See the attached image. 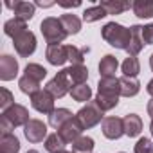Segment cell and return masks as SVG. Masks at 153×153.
Instances as JSON below:
<instances>
[{
    "label": "cell",
    "mask_w": 153,
    "mask_h": 153,
    "mask_svg": "<svg viewBox=\"0 0 153 153\" xmlns=\"http://www.w3.org/2000/svg\"><path fill=\"white\" fill-rule=\"evenodd\" d=\"M121 96V85L117 78H101L97 85V97L96 103L103 112H108L117 106Z\"/></svg>",
    "instance_id": "obj_1"
},
{
    "label": "cell",
    "mask_w": 153,
    "mask_h": 153,
    "mask_svg": "<svg viewBox=\"0 0 153 153\" xmlns=\"http://www.w3.org/2000/svg\"><path fill=\"white\" fill-rule=\"evenodd\" d=\"M101 36L103 40L115 47V49H121V51H128V45H130V38H131V31L121 24H115V22H108L103 29H101Z\"/></svg>",
    "instance_id": "obj_2"
},
{
    "label": "cell",
    "mask_w": 153,
    "mask_h": 153,
    "mask_svg": "<svg viewBox=\"0 0 153 153\" xmlns=\"http://www.w3.org/2000/svg\"><path fill=\"white\" fill-rule=\"evenodd\" d=\"M40 31H42V34H43V38H45V42H47L49 45L61 43V42L68 36V34L65 33V29H63L59 18H54V16L45 18V20L40 24Z\"/></svg>",
    "instance_id": "obj_3"
},
{
    "label": "cell",
    "mask_w": 153,
    "mask_h": 153,
    "mask_svg": "<svg viewBox=\"0 0 153 153\" xmlns=\"http://www.w3.org/2000/svg\"><path fill=\"white\" fill-rule=\"evenodd\" d=\"M103 114L105 112L99 108V105L96 101H88L78 114H76V117L83 124L85 130H88V128H94L96 124H99L103 121Z\"/></svg>",
    "instance_id": "obj_4"
},
{
    "label": "cell",
    "mask_w": 153,
    "mask_h": 153,
    "mask_svg": "<svg viewBox=\"0 0 153 153\" xmlns=\"http://www.w3.org/2000/svg\"><path fill=\"white\" fill-rule=\"evenodd\" d=\"M45 90H47L49 94H52V96H54V99H56V97L59 99V97H63V96L70 94L72 85H70V81H68V78H67L65 68H63V70H59V72L54 76V78L47 83Z\"/></svg>",
    "instance_id": "obj_5"
},
{
    "label": "cell",
    "mask_w": 153,
    "mask_h": 153,
    "mask_svg": "<svg viewBox=\"0 0 153 153\" xmlns=\"http://www.w3.org/2000/svg\"><path fill=\"white\" fill-rule=\"evenodd\" d=\"M13 45H15V51H16L22 58H29V56L36 51V36H34L31 31H25V33L18 34V36L13 40Z\"/></svg>",
    "instance_id": "obj_6"
},
{
    "label": "cell",
    "mask_w": 153,
    "mask_h": 153,
    "mask_svg": "<svg viewBox=\"0 0 153 153\" xmlns=\"http://www.w3.org/2000/svg\"><path fill=\"white\" fill-rule=\"evenodd\" d=\"M2 117L9 123V124H13L15 128L16 126H25L31 119H29V110L25 108V106H22V105H13V106H9L7 110H4V114H2Z\"/></svg>",
    "instance_id": "obj_7"
},
{
    "label": "cell",
    "mask_w": 153,
    "mask_h": 153,
    "mask_svg": "<svg viewBox=\"0 0 153 153\" xmlns=\"http://www.w3.org/2000/svg\"><path fill=\"white\" fill-rule=\"evenodd\" d=\"M83 124L78 121V117H72V119H68L59 130H58V133H59V137L67 142V144H72L74 140H78L79 137H81V133H83Z\"/></svg>",
    "instance_id": "obj_8"
},
{
    "label": "cell",
    "mask_w": 153,
    "mask_h": 153,
    "mask_svg": "<svg viewBox=\"0 0 153 153\" xmlns=\"http://www.w3.org/2000/svg\"><path fill=\"white\" fill-rule=\"evenodd\" d=\"M31 105L40 114H52L56 110L54 108V96L49 94L47 90H38L36 94H33L31 96Z\"/></svg>",
    "instance_id": "obj_9"
},
{
    "label": "cell",
    "mask_w": 153,
    "mask_h": 153,
    "mask_svg": "<svg viewBox=\"0 0 153 153\" xmlns=\"http://www.w3.org/2000/svg\"><path fill=\"white\" fill-rule=\"evenodd\" d=\"M24 133L25 139L29 142H42L43 139H47V124L40 119H31L25 126H24Z\"/></svg>",
    "instance_id": "obj_10"
},
{
    "label": "cell",
    "mask_w": 153,
    "mask_h": 153,
    "mask_svg": "<svg viewBox=\"0 0 153 153\" xmlns=\"http://www.w3.org/2000/svg\"><path fill=\"white\" fill-rule=\"evenodd\" d=\"M45 58H47V61H49L51 65H54V67H61L65 61H68V51H67V45H61V43L47 45Z\"/></svg>",
    "instance_id": "obj_11"
},
{
    "label": "cell",
    "mask_w": 153,
    "mask_h": 153,
    "mask_svg": "<svg viewBox=\"0 0 153 153\" xmlns=\"http://www.w3.org/2000/svg\"><path fill=\"white\" fill-rule=\"evenodd\" d=\"M18 74V61L9 56V54H4L0 58V79L2 81H11L16 78Z\"/></svg>",
    "instance_id": "obj_12"
},
{
    "label": "cell",
    "mask_w": 153,
    "mask_h": 153,
    "mask_svg": "<svg viewBox=\"0 0 153 153\" xmlns=\"http://www.w3.org/2000/svg\"><path fill=\"white\" fill-rule=\"evenodd\" d=\"M6 7L13 9L15 11V18H20L24 22H29L33 16H34V11H36V4L33 2H22V0H18V2H6Z\"/></svg>",
    "instance_id": "obj_13"
},
{
    "label": "cell",
    "mask_w": 153,
    "mask_h": 153,
    "mask_svg": "<svg viewBox=\"0 0 153 153\" xmlns=\"http://www.w3.org/2000/svg\"><path fill=\"white\" fill-rule=\"evenodd\" d=\"M103 135L106 139H119L124 135V128H123V119L119 117H105L103 119Z\"/></svg>",
    "instance_id": "obj_14"
},
{
    "label": "cell",
    "mask_w": 153,
    "mask_h": 153,
    "mask_svg": "<svg viewBox=\"0 0 153 153\" xmlns=\"http://www.w3.org/2000/svg\"><path fill=\"white\" fill-rule=\"evenodd\" d=\"M65 72H67V78H68L72 88L78 85H83L88 78V68L85 65H70L68 68H65Z\"/></svg>",
    "instance_id": "obj_15"
},
{
    "label": "cell",
    "mask_w": 153,
    "mask_h": 153,
    "mask_svg": "<svg viewBox=\"0 0 153 153\" xmlns=\"http://www.w3.org/2000/svg\"><path fill=\"white\" fill-rule=\"evenodd\" d=\"M131 38H130V45H128V54L130 56H137L142 49H144V38H142V25H131Z\"/></svg>",
    "instance_id": "obj_16"
},
{
    "label": "cell",
    "mask_w": 153,
    "mask_h": 153,
    "mask_svg": "<svg viewBox=\"0 0 153 153\" xmlns=\"http://www.w3.org/2000/svg\"><path fill=\"white\" fill-rule=\"evenodd\" d=\"M123 128H124V135L128 137H137L142 131V119L137 114H128L123 119Z\"/></svg>",
    "instance_id": "obj_17"
},
{
    "label": "cell",
    "mask_w": 153,
    "mask_h": 153,
    "mask_svg": "<svg viewBox=\"0 0 153 153\" xmlns=\"http://www.w3.org/2000/svg\"><path fill=\"white\" fill-rule=\"evenodd\" d=\"M117 67H119L117 58L112 56V54H106L101 59V63H99V74H101V78H115Z\"/></svg>",
    "instance_id": "obj_18"
},
{
    "label": "cell",
    "mask_w": 153,
    "mask_h": 153,
    "mask_svg": "<svg viewBox=\"0 0 153 153\" xmlns=\"http://www.w3.org/2000/svg\"><path fill=\"white\" fill-rule=\"evenodd\" d=\"M119 85H121V96H124V97H133L140 90V83L137 81V78L123 76V78H119Z\"/></svg>",
    "instance_id": "obj_19"
},
{
    "label": "cell",
    "mask_w": 153,
    "mask_h": 153,
    "mask_svg": "<svg viewBox=\"0 0 153 153\" xmlns=\"http://www.w3.org/2000/svg\"><path fill=\"white\" fill-rule=\"evenodd\" d=\"M99 6L106 11V15H121V13L128 11L133 4L124 2V0H103Z\"/></svg>",
    "instance_id": "obj_20"
},
{
    "label": "cell",
    "mask_w": 153,
    "mask_h": 153,
    "mask_svg": "<svg viewBox=\"0 0 153 153\" xmlns=\"http://www.w3.org/2000/svg\"><path fill=\"white\" fill-rule=\"evenodd\" d=\"M25 31H27V25H25V22L20 20V18H11V20H7V22L4 24V33H6V36L13 38V40H15L18 34L25 33Z\"/></svg>",
    "instance_id": "obj_21"
},
{
    "label": "cell",
    "mask_w": 153,
    "mask_h": 153,
    "mask_svg": "<svg viewBox=\"0 0 153 153\" xmlns=\"http://www.w3.org/2000/svg\"><path fill=\"white\" fill-rule=\"evenodd\" d=\"M68 119H72V112L67 108H56L52 114H49V124L56 130H59Z\"/></svg>",
    "instance_id": "obj_22"
},
{
    "label": "cell",
    "mask_w": 153,
    "mask_h": 153,
    "mask_svg": "<svg viewBox=\"0 0 153 153\" xmlns=\"http://www.w3.org/2000/svg\"><path fill=\"white\" fill-rule=\"evenodd\" d=\"M59 22H61V25H63V29H65L67 34H78L79 29H81V20L76 15H68V13L61 15Z\"/></svg>",
    "instance_id": "obj_23"
},
{
    "label": "cell",
    "mask_w": 153,
    "mask_h": 153,
    "mask_svg": "<svg viewBox=\"0 0 153 153\" xmlns=\"http://www.w3.org/2000/svg\"><path fill=\"white\" fill-rule=\"evenodd\" d=\"M18 151H20V140L13 133L0 137V153H18Z\"/></svg>",
    "instance_id": "obj_24"
},
{
    "label": "cell",
    "mask_w": 153,
    "mask_h": 153,
    "mask_svg": "<svg viewBox=\"0 0 153 153\" xmlns=\"http://www.w3.org/2000/svg\"><path fill=\"white\" fill-rule=\"evenodd\" d=\"M131 9L139 18H151L153 16V0H135Z\"/></svg>",
    "instance_id": "obj_25"
},
{
    "label": "cell",
    "mask_w": 153,
    "mask_h": 153,
    "mask_svg": "<svg viewBox=\"0 0 153 153\" xmlns=\"http://www.w3.org/2000/svg\"><path fill=\"white\" fill-rule=\"evenodd\" d=\"M65 146H67V142L59 137L58 131L56 133H51L45 139V149L49 153H61V151H65Z\"/></svg>",
    "instance_id": "obj_26"
},
{
    "label": "cell",
    "mask_w": 153,
    "mask_h": 153,
    "mask_svg": "<svg viewBox=\"0 0 153 153\" xmlns=\"http://www.w3.org/2000/svg\"><path fill=\"white\" fill-rule=\"evenodd\" d=\"M121 68H123V74L126 76V78H137L139 72H140V63H139V59L135 56H128L123 61Z\"/></svg>",
    "instance_id": "obj_27"
},
{
    "label": "cell",
    "mask_w": 153,
    "mask_h": 153,
    "mask_svg": "<svg viewBox=\"0 0 153 153\" xmlns=\"http://www.w3.org/2000/svg\"><path fill=\"white\" fill-rule=\"evenodd\" d=\"M94 139L92 137H87V135H81L78 140L72 142V153H92L94 149Z\"/></svg>",
    "instance_id": "obj_28"
},
{
    "label": "cell",
    "mask_w": 153,
    "mask_h": 153,
    "mask_svg": "<svg viewBox=\"0 0 153 153\" xmlns=\"http://www.w3.org/2000/svg\"><path fill=\"white\" fill-rule=\"evenodd\" d=\"M70 96H72V99H74V101H78V103H85V101H90V97H92V88H90L87 83H83V85L74 87V88L70 90Z\"/></svg>",
    "instance_id": "obj_29"
},
{
    "label": "cell",
    "mask_w": 153,
    "mask_h": 153,
    "mask_svg": "<svg viewBox=\"0 0 153 153\" xmlns=\"http://www.w3.org/2000/svg\"><path fill=\"white\" fill-rule=\"evenodd\" d=\"M24 72H25L24 76H27V78H31V79H34V81H38V83L47 76L45 67H42L40 63H27V67H25Z\"/></svg>",
    "instance_id": "obj_30"
},
{
    "label": "cell",
    "mask_w": 153,
    "mask_h": 153,
    "mask_svg": "<svg viewBox=\"0 0 153 153\" xmlns=\"http://www.w3.org/2000/svg\"><path fill=\"white\" fill-rule=\"evenodd\" d=\"M18 87H20V90H22L24 94H29V96H33V94H36L38 90H42V88H40V83L34 81V79H31V78H27V76H22V78H20Z\"/></svg>",
    "instance_id": "obj_31"
},
{
    "label": "cell",
    "mask_w": 153,
    "mask_h": 153,
    "mask_svg": "<svg viewBox=\"0 0 153 153\" xmlns=\"http://www.w3.org/2000/svg\"><path fill=\"white\" fill-rule=\"evenodd\" d=\"M105 16H106V11H105L101 6H94V7H88V9L83 11V20H85L87 24L97 22V20H101V18H105Z\"/></svg>",
    "instance_id": "obj_32"
},
{
    "label": "cell",
    "mask_w": 153,
    "mask_h": 153,
    "mask_svg": "<svg viewBox=\"0 0 153 153\" xmlns=\"http://www.w3.org/2000/svg\"><path fill=\"white\" fill-rule=\"evenodd\" d=\"M67 51H68V61L72 65H83V61H85V49H78L74 45H67Z\"/></svg>",
    "instance_id": "obj_33"
},
{
    "label": "cell",
    "mask_w": 153,
    "mask_h": 153,
    "mask_svg": "<svg viewBox=\"0 0 153 153\" xmlns=\"http://www.w3.org/2000/svg\"><path fill=\"white\" fill-rule=\"evenodd\" d=\"M15 105V97L13 94L7 90V88H0V106H2L4 110H7L9 106Z\"/></svg>",
    "instance_id": "obj_34"
},
{
    "label": "cell",
    "mask_w": 153,
    "mask_h": 153,
    "mask_svg": "<svg viewBox=\"0 0 153 153\" xmlns=\"http://www.w3.org/2000/svg\"><path fill=\"white\" fill-rule=\"evenodd\" d=\"M135 153H153V142L146 137L139 139L135 144Z\"/></svg>",
    "instance_id": "obj_35"
},
{
    "label": "cell",
    "mask_w": 153,
    "mask_h": 153,
    "mask_svg": "<svg viewBox=\"0 0 153 153\" xmlns=\"http://www.w3.org/2000/svg\"><path fill=\"white\" fill-rule=\"evenodd\" d=\"M142 38L146 45H153V24H148L142 27Z\"/></svg>",
    "instance_id": "obj_36"
},
{
    "label": "cell",
    "mask_w": 153,
    "mask_h": 153,
    "mask_svg": "<svg viewBox=\"0 0 153 153\" xmlns=\"http://www.w3.org/2000/svg\"><path fill=\"white\" fill-rule=\"evenodd\" d=\"M61 7H79L81 6V2L79 0H76V2H58Z\"/></svg>",
    "instance_id": "obj_37"
},
{
    "label": "cell",
    "mask_w": 153,
    "mask_h": 153,
    "mask_svg": "<svg viewBox=\"0 0 153 153\" xmlns=\"http://www.w3.org/2000/svg\"><path fill=\"white\" fill-rule=\"evenodd\" d=\"M146 92H148L149 96H153V79H151V81H148V87H146Z\"/></svg>",
    "instance_id": "obj_38"
},
{
    "label": "cell",
    "mask_w": 153,
    "mask_h": 153,
    "mask_svg": "<svg viewBox=\"0 0 153 153\" xmlns=\"http://www.w3.org/2000/svg\"><path fill=\"white\" fill-rule=\"evenodd\" d=\"M148 115H149V117L153 119V99H151V101L148 103Z\"/></svg>",
    "instance_id": "obj_39"
},
{
    "label": "cell",
    "mask_w": 153,
    "mask_h": 153,
    "mask_svg": "<svg viewBox=\"0 0 153 153\" xmlns=\"http://www.w3.org/2000/svg\"><path fill=\"white\" fill-rule=\"evenodd\" d=\"M54 2H36V6H40V7H49V6H52Z\"/></svg>",
    "instance_id": "obj_40"
},
{
    "label": "cell",
    "mask_w": 153,
    "mask_h": 153,
    "mask_svg": "<svg viewBox=\"0 0 153 153\" xmlns=\"http://www.w3.org/2000/svg\"><path fill=\"white\" fill-rule=\"evenodd\" d=\"M149 67H151V70H153V54L149 56Z\"/></svg>",
    "instance_id": "obj_41"
},
{
    "label": "cell",
    "mask_w": 153,
    "mask_h": 153,
    "mask_svg": "<svg viewBox=\"0 0 153 153\" xmlns=\"http://www.w3.org/2000/svg\"><path fill=\"white\" fill-rule=\"evenodd\" d=\"M149 131H151V137H153V119H151V124H149Z\"/></svg>",
    "instance_id": "obj_42"
},
{
    "label": "cell",
    "mask_w": 153,
    "mask_h": 153,
    "mask_svg": "<svg viewBox=\"0 0 153 153\" xmlns=\"http://www.w3.org/2000/svg\"><path fill=\"white\" fill-rule=\"evenodd\" d=\"M27 153H38V151H36V149H29Z\"/></svg>",
    "instance_id": "obj_43"
},
{
    "label": "cell",
    "mask_w": 153,
    "mask_h": 153,
    "mask_svg": "<svg viewBox=\"0 0 153 153\" xmlns=\"http://www.w3.org/2000/svg\"><path fill=\"white\" fill-rule=\"evenodd\" d=\"M61 153H72V151H61Z\"/></svg>",
    "instance_id": "obj_44"
},
{
    "label": "cell",
    "mask_w": 153,
    "mask_h": 153,
    "mask_svg": "<svg viewBox=\"0 0 153 153\" xmlns=\"http://www.w3.org/2000/svg\"><path fill=\"white\" fill-rule=\"evenodd\" d=\"M119 153H124V151H119Z\"/></svg>",
    "instance_id": "obj_45"
}]
</instances>
